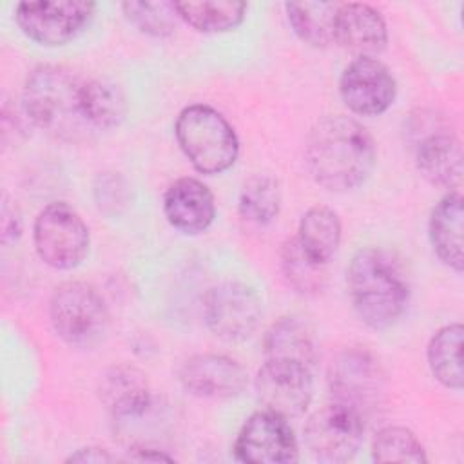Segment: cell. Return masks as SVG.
<instances>
[{
    "mask_svg": "<svg viewBox=\"0 0 464 464\" xmlns=\"http://www.w3.org/2000/svg\"><path fill=\"white\" fill-rule=\"evenodd\" d=\"M304 161L317 185L330 192L361 187L375 165V143L353 118H321L304 141Z\"/></svg>",
    "mask_w": 464,
    "mask_h": 464,
    "instance_id": "1",
    "label": "cell"
},
{
    "mask_svg": "<svg viewBox=\"0 0 464 464\" xmlns=\"http://www.w3.org/2000/svg\"><path fill=\"white\" fill-rule=\"evenodd\" d=\"M85 78L69 67H34L24 85L22 109L27 120L63 141H82L94 134L85 114Z\"/></svg>",
    "mask_w": 464,
    "mask_h": 464,
    "instance_id": "2",
    "label": "cell"
},
{
    "mask_svg": "<svg viewBox=\"0 0 464 464\" xmlns=\"http://www.w3.org/2000/svg\"><path fill=\"white\" fill-rule=\"evenodd\" d=\"M346 286L359 319L384 330L397 323L408 304L410 288L397 263L377 248H361L346 270Z\"/></svg>",
    "mask_w": 464,
    "mask_h": 464,
    "instance_id": "3",
    "label": "cell"
},
{
    "mask_svg": "<svg viewBox=\"0 0 464 464\" xmlns=\"http://www.w3.org/2000/svg\"><path fill=\"white\" fill-rule=\"evenodd\" d=\"M179 149L201 174H221L239 156V140L234 127L214 107L194 103L185 107L174 125Z\"/></svg>",
    "mask_w": 464,
    "mask_h": 464,
    "instance_id": "4",
    "label": "cell"
},
{
    "mask_svg": "<svg viewBox=\"0 0 464 464\" xmlns=\"http://www.w3.org/2000/svg\"><path fill=\"white\" fill-rule=\"evenodd\" d=\"M49 319L56 335L72 348H94L109 330V310L103 297L83 281H67L54 288Z\"/></svg>",
    "mask_w": 464,
    "mask_h": 464,
    "instance_id": "5",
    "label": "cell"
},
{
    "mask_svg": "<svg viewBox=\"0 0 464 464\" xmlns=\"http://www.w3.org/2000/svg\"><path fill=\"white\" fill-rule=\"evenodd\" d=\"M419 172L431 185L455 188L462 179V147L451 123L435 112H419L410 121Z\"/></svg>",
    "mask_w": 464,
    "mask_h": 464,
    "instance_id": "6",
    "label": "cell"
},
{
    "mask_svg": "<svg viewBox=\"0 0 464 464\" xmlns=\"http://www.w3.org/2000/svg\"><path fill=\"white\" fill-rule=\"evenodd\" d=\"M38 257L56 270H71L89 254L91 234L82 216L63 201L44 207L33 225Z\"/></svg>",
    "mask_w": 464,
    "mask_h": 464,
    "instance_id": "7",
    "label": "cell"
},
{
    "mask_svg": "<svg viewBox=\"0 0 464 464\" xmlns=\"http://www.w3.org/2000/svg\"><path fill=\"white\" fill-rule=\"evenodd\" d=\"M328 386L337 402L362 419L372 415L384 395L386 375L379 359L366 348H348L330 364Z\"/></svg>",
    "mask_w": 464,
    "mask_h": 464,
    "instance_id": "8",
    "label": "cell"
},
{
    "mask_svg": "<svg viewBox=\"0 0 464 464\" xmlns=\"http://www.w3.org/2000/svg\"><path fill=\"white\" fill-rule=\"evenodd\" d=\"M96 4L85 0L20 2L14 22L38 45L56 47L74 40L91 22Z\"/></svg>",
    "mask_w": 464,
    "mask_h": 464,
    "instance_id": "9",
    "label": "cell"
},
{
    "mask_svg": "<svg viewBox=\"0 0 464 464\" xmlns=\"http://www.w3.org/2000/svg\"><path fill=\"white\" fill-rule=\"evenodd\" d=\"M261 315V299L256 290L245 283H219L207 292L203 301L205 323L208 330L223 341H245L259 326Z\"/></svg>",
    "mask_w": 464,
    "mask_h": 464,
    "instance_id": "10",
    "label": "cell"
},
{
    "mask_svg": "<svg viewBox=\"0 0 464 464\" xmlns=\"http://www.w3.org/2000/svg\"><path fill=\"white\" fill-rule=\"evenodd\" d=\"M364 435V419L355 411L330 402L310 415L304 424V442L319 462L341 464L352 460Z\"/></svg>",
    "mask_w": 464,
    "mask_h": 464,
    "instance_id": "11",
    "label": "cell"
},
{
    "mask_svg": "<svg viewBox=\"0 0 464 464\" xmlns=\"http://www.w3.org/2000/svg\"><path fill=\"white\" fill-rule=\"evenodd\" d=\"M234 457L254 464H292L299 460L294 430L279 413L261 410L252 413L234 440Z\"/></svg>",
    "mask_w": 464,
    "mask_h": 464,
    "instance_id": "12",
    "label": "cell"
},
{
    "mask_svg": "<svg viewBox=\"0 0 464 464\" xmlns=\"http://www.w3.org/2000/svg\"><path fill=\"white\" fill-rule=\"evenodd\" d=\"M254 384L265 410L285 419L303 415L312 402V368L299 362L265 359Z\"/></svg>",
    "mask_w": 464,
    "mask_h": 464,
    "instance_id": "13",
    "label": "cell"
},
{
    "mask_svg": "<svg viewBox=\"0 0 464 464\" xmlns=\"http://www.w3.org/2000/svg\"><path fill=\"white\" fill-rule=\"evenodd\" d=\"M339 92L352 112L359 116H379L392 107L397 83L382 62L359 56L344 67L339 80Z\"/></svg>",
    "mask_w": 464,
    "mask_h": 464,
    "instance_id": "14",
    "label": "cell"
},
{
    "mask_svg": "<svg viewBox=\"0 0 464 464\" xmlns=\"http://www.w3.org/2000/svg\"><path fill=\"white\" fill-rule=\"evenodd\" d=\"M181 386L201 399H230L246 386L245 368L223 353H196L179 368Z\"/></svg>",
    "mask_w": 464,
    "mask_h": 464,
    "instance_id": "15",
    "label": "cell"
},
{
    "mask_svg": "<svg viewBox=\"0 0 464 464\" xmlns=\"http://www.w3.org/2000/svg\"><path fill=\"white\" fill-rule=\"evenodd\" d=\"M334 42L359 56L375 58L388 44L382 14L362 2L337 4L334 16Z\"/></svg>",
    "mask_w": 464,
    "mask_h": 464,
    "instance_id": "16",
    "label": "cell"
},
{
    "mask_svg": "<svg viewBox=\"0 0 464 464\" xmlns=\"http://www.w3.org/2000/svg\"><path fill=\"white\" fill-rule=\"evenodd\" d=\"M167 221L183 234L205 232L216 218V201L210 188L196 178H179L163 196Z\"/></svg>",
    "mask_w": 464,
    "mask_h": 464,
    "instance_id": "17",
    "label": "cell"
},
{
    "mask_svg": "<svg viewBox=\"0 0 464 464\" xmlns=\"http://www.w3.org/2000/svg\"><path fill=\"white\" fill-rule=\"evenodd\" d=\"M98 393L105 410L116 419L141 417L152 401L145 373L129 364L109 368L100 379Z\"/></svg>",
    "mask_w": 464,
    "mask_h": 464,
    "instance_id": "18",
    "label": "cell"
},
{
    "mask_svg": "<svg viewBox=\"0 0 464 464\" xmlns=\"http://www.w3.org/2000/svg\"><path fill=\"white\" fill-rule=\"evenodd\" d=\"M462 223L464 208L459 190L448 192L431 210L430 216V241L437 257L455 272H462Z\"/></svg>",
    "mask_w": 464,
    "mask_h": 464,
    "instance_id": "19",
    "label": "cell"
},
{
    "mask_svg": "<svg viewBox=\"0 0 464 464\" xmlns=\"http://www.w3.org/2000/svg\"><path fill=\"white\" fill-rule=\"evenodd\" d=\"M265 359L299 362L314 368L317 359L315 337L306 321L286 315L277 319L265 334L263 339Z\"/></svg>",
    "mask_w": 464,
    "mask_h": 464,
    "instance_id": "20",
    "label": "cell"
},
{
    "mask_svg": "<svg viewBox=\"0 0 464 464\" xmlns=\"http://www.w3.org/2000/svg\"><path fill=\"white\" fill-rule=\"evenodd\" d=\"M343 227L337 212L326 205L310 207L299 219L297 241L317 263L326 265L341 245Z\"/></svg>",
    "mask_w": 464,
    "mask_h": 464,
    "instance_id": "21",
    "label": "cell"
},
{
    "mask_svg": "<svg viewBox=\"0 0 464 464\" xmlns=\"http://www.w3.org/2000/svg\"><path fill=\"white\" fill-rule=\"evenodd\" d=\"M428 366L431 375L450 390H462V324L451 323L439 328L428 344Z\"/></svg>",
    "mask_w": 464,
    "mask_h": 464,
    "instance_id": "22",
    "label": "cell"
},
{
    "mask_svg": "<svg viewBox=\"0 0 464 464\" xmlns=\"http://www.w3.org/2000/svg\"><path fill=\"white\" fill-rule=\"evenodd\" d=\"M85 114L94 132H109L121 125L127 116L123 89L107 78H85Z\"/></svg>",
    "mask_w": 464,
    "mask_h": 464,
    "instance_id": "23",
    "label": "cell"
},
{
    "mask_svg": "<svg viewBox=\"0 0 464 464\" xmlns=\"http://www.w3.org/2000/svg\"><path fill=\"white\" fill-rule=\"evenodd\" d=\"M337 2H286L285 11L295 36L315 49L334 42V16Z\"/></svg>",
    "mask_w": 464,
    "mask_h": 464,
    "instance_id": "24",
    "label": "cell"
},
{
    "mask_svg": "<svg viewBox=\"0 0 464 464\" xmlns=\"http://www.w3.org/2000/svg\"><path fill=\"white\" fill-rule=\"evenodd\" d=\"M178 16L199 33H225L236 29L246 14L245 2H174Z\"/></svg>",
    "mask_w": 464,
    "mask_h": 464,
    "instance_id": "25",
    "label": "cell"
},
{
    "mask_svg": "<svg viewBox=\"0 0 464 464\" xmlns=\"http://www.w3.org/2000/svg\"><path fill=\"white\" fill-rule=\"evenodd\" d=\"M279 266L286 283L301 295H317L326 285L324 266L314 261L295 237L286 239L279 250Z\"/></svg>",
    "mask_w": 464,
    "mask_h": 464,
    "instance_id": "26",
    "label": "cell"
},
{
    "mask_svg": "<svg viewBox=\"0 0 464 464\" xmlns=\"http://www.w3.org/2000/svg\"><path fill=\"white\" fill-rule=\"evenodd\" d=\"M239 214L245 221L265 227L272 223L281 208V188L274 176H250L239 194Z\"/></svg>",
    "mask_w": 464,
    "mask_h": 464,
    "instance_id": "27",
    "label": "cell"
},
{
    "mask_svg": "<svg viewBox=\"0 0 464 464\" xmlns=\"http://www.w3.org/2000/svg\"><path fill=\"white\" fill-rule=\"evenodd\" d=\"M375 462H426V451L415 433L404 426L382 428L372 442Z\"/></svg>",
    "mask_w": 464,
    "mask_h": 464,
    "instance_id": "28",
    "label": "cell"
},
{
    "mask_svg": "<svg viewBox=\"0 0 464 464\" xmlns=\"http://www.w3.org/2000/svg\"><path fill=\"white\" fill-rule=\"evenodd\" d=\"M121 9L138 31L154 38L170 36L179 18L174 2H123Z\"/></svg>",
    "mask_w": 464,
    "mask_h": 464,
    "instance_id": "29",
    "label": "cell"
},
{
    "mask_svg": "<svg viewBox=\"0 0 464 464\" xmlns=\"http://www.w3.org/2000/svg\"><path fill=\"white\" fill-rule=\"evenodd\" d=\"M96 207L103 214H120L129 203V187L118 172H100L92 185Z\"/></svg>",
    "mask_w": 464,
    "mask_h": 464,
    "instance_id": "30",
    "label": "cell"
},
{
    "mask_svg": "<svg viewBox=\"0 0 464 464\" xmlns=\"http://www.w3.org/2000/svg\"><path fill=\"white\" fill-rule=\"evenodd\" d=\"M114 460V457L111 453H107V450L103 448H82L76 450L67 462H111Z\"/></svg>",
    "mask_w": 464,
    "mask_h": 464,
    "instance_id": "31",
    "label": "cell"
},
{
    "mask_svg": "<svg viewBox=\"0 0 464 464\" xmlns=\"http://www.w3.org/2000/svg\"><path fill=\"white\" fill-rule=\"evenodd\" d=\"M2 239L4 243L11 241V239H16L22 232V219L18 216V212L14 210V214L11 216L9 214V208L4 205V210H2Z\"/></svg>",
    "mask_w": 464,
    "mask_h": 464,
    "instance_id": "32",
    "label": "cell"
},
{
    "mask_svg": "<svg viewBox=\"0 0 464 464\" xmlns=\"http://www.w3.org/2000/svg\"><path fill=\"white\" fill-rule=\"evenodd\" d=\"M136 453H132L130 455V459L132 460H154V462H160V460H167V462H170L172 460V457H169V455H165V453H161V451H156V450H134Z\"/></svg>",
    "mask_w": 464,
    "mask_h": 464,
    "instance_id": "33",
    "label": "cell"
}]
</instances>
